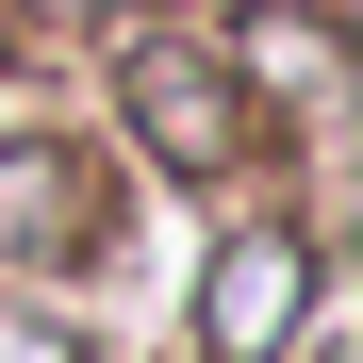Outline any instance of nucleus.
<instances>
[{"instance_id": "39448f33", "label": "nucleus", "mask_w": 363, "mask_h": 363, "mask_svg": "<svg viewBox=\"0 0 363 363\" xmlns=\"http://www.w3.org/2000/svg\"><path fill=\"white\" fill-rule=\"evenodd\" d=\"M17 33H149V0H0Z\"/></svg>"}, {"instance_id": "f257e3e1", "label": "nucleus", "mask_w": 363, "mask_h": 363, "mask_svg": "<svg viewBox=\"0 0 363 363\" xmlns=\"http://www.w3.org/2000/svg\"><path fill=\"white\" fill-rule=\"evenodd\" d=\"M133 149L182 165V182H231V149H248V83H231V50H182V33H133Z\"/></svg>"}, {"instance_id": "20e7f679", "label": "nucleus", "mask_w": 363, "mask_h": 363, "mask_svg": "<svg viewBox=\"0 0 363 363\" xmlns=\"http://www.w3.org/2000/svg\"><path fill=\"white\" fill-rule=\"evenodd\" d=\"M231 83H264V99H347V33L314 17V0H248V17H231Z\"/></svg>"}, {"instance_id": "7ed1b4c3", "label": "nucleus", "mask_w": 363, "mask_h": 363, "mask_svg": "<svg viewBox=\"0 0 363 363\" xmlns=\"http://www.w3.org/2000/svg\"><path fill=\"white\" fill-rule=\"evenodd\" d=\"M99 215H116V182H99V149H67V133H17V149H0V248H17V264H50V248H83Z\"/></svg>"}, {"instance_id": "423d86ee", "label": "nucleus", "mask_w": 363, "mask_h": 363, "mask_svg": "<svg viewBox=\"0 0 363 363\" xmlns=\"http://www.w3.org/2000/svg\"><path fill=\"white\" fill-rule=\"evenodd\" d=\"M0 363H67V330L50 314H0Z\"/></svg>"}, {"instance_id": "f03ea898", "label": "nucleus", "mask_w": 363, "mask_h": 363, "mask_svg": "<svg viewBox=\"0 0 363 363\" xmlns=\"http://www.w3.org/2000/svg\"><path fill=\"white\" fill-rule=\"evenodd\" d=\"M297 330H314V231H297V215H248L215 248V347L231 363H297Z\"/></svg>"}]
</instances>
